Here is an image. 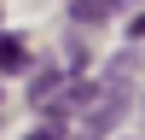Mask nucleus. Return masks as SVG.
Instances as JSON below:
<instances>
[{
	"mask_svg": "<svg viewBox=\"0 0 145 140\" xmlns=\"http://www.w3.org/2000/svg\"><path fill=\"white\" fill-rule=\"evenodd\" d=\"M23 140H58V123H46V128H35V134H23Z\"/></svg>",
	"mask_w": 145,
	"mask_h": 140,
	"instance_id": "obj_5",
	"label": "nucleus"
},
{
	"mask_svg": "<svg viewBox=\"0 0 145 140\" xmlns=\"http://www.w3.org/2000/svg\"><path fill=\"white\" fill-rule=\"evenodd\" d=\"M122 117H128V93H122V88H110L99 105H93V117L81 123V140H105L116 123H122Z\"/></svg>",
	"mask_w": 145,
	"mask_h": 140,
	"instance_id": "obj_1",
	"label": "nucleus"
},
{
	"mask_svg": "<svg viewBox=\"0 0 145 140\" xmlns=\"http://www.w3.org/2000/svg\"><path fill=\"white\" fill-rule=\"evenodd\" d=\"M23 64H29L23 41H18V35H0V70H23Z\"/></svg>",
	"mask_w": 145,
	"mask_h": 140,
	"instance_id": "obj_3",
	"label": "nucleus"
},
{
	"mask_svg": "<svg viewBox=\"0 0 145 140\" xmlns=\"http://www.w3.org/2000/svg\"><path fill=\"white\" fill-rule=\"evenodd\" d=\"M58 88H64V76H58V70H46V76H35V82H29V99H35V105H46Z\"/></svg>",
	"mask_w": 145,
	"mask_h": 140,
	"instance_id": "obj_4",
	"label": "nucleus"
},
{
	"mask_svg": "<svg viewBox=\"0 0 145 140\" xmlns=\"http://www.w3.org/2000/svg\"><path fill=\"white\" fill-rule=\"evenodd\" d=\"M116 6H122V0H70V18L76 23H99V18H110Z\"/></svg>",
	"mask_w": 145,
	"mask_h": 140,
	"instance_id": "obj_2",
	"label": "nucleus"
},
{
	"mask_svg": "<svg viewBox=\"0 0 145 140\" xmlns=\"http://www.w3.org/2000/svg\"><path fill=\"white\" fill-rule=\"evenodd\" d=\"M128 35H134V41H139V35H145V12H139L134 23H128Z\"/></svg>",
	"mask_w": 145,
	"mask_h": 140,
	"instance_id": "obj_6",
	"label": "nucleus"
}]
</instances>
